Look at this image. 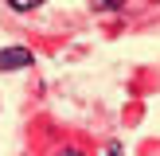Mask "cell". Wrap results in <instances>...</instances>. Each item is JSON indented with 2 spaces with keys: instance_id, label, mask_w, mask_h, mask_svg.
Returning a JSON list of instances; mask_svg holds the SVG:
<instances>
[{
  "instance_id": "7a4b0ae2",
  "label": "cell",
  "mask_w": 160,
  "mask_h": 156,
  "mask_svg": "<svg viewBox=\"0 0 160 156\" xmlns=\"http://www.w3.org/2000/svg\"><path fill=\"white\" fill-rule=\"evenodd\" d=\"M62 156H82V152H74V148H67V152H62Z\"/></svg>"
},
{
  "instance_id": "6da1fadb",
  "label": "cell",
  "mask_w": 160,
  "mask_h": 156,
  "mask_svg": "<svg viewBox=\"0 0 160 156\" xmlns=\"http://www.w3.org/2000/svg\"><path fill=\"white\" fill-rule=\"evenodd\" d=\"M20 66H31L28 47H0V70H20Z\"/></svg>"
}]
</instances>
